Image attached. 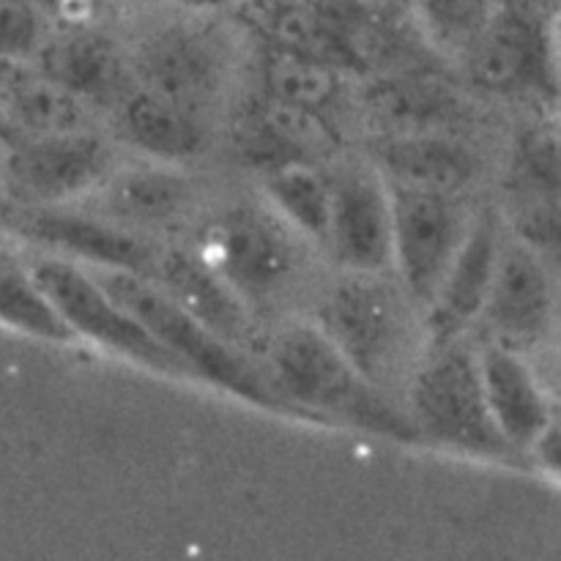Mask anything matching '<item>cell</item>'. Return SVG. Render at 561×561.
<instances>
[{"label": "cell", "instance_id": "1", "mask_svg": "<svg viewBox=\"0 0 561 561\" xmlns=\"http://www.w3.org/2000/svg\"><path fill=\"white\" fill-rule=\"evenodd\" d=\"M261 376L285 411L370 436L420 444L405 411L367 381L316 323H290L263 343Z\"/></svg>", "mask_w": 561, "mask_h": 561}, {"label": "cell", "instance_id": "2", "mask_svg": "<svg viewBox=\"0 0 561 561\" xmlns=\"http://www.w3.org/2000/svg\"><path fill=\"white\" fill-rule=\"evenodd\" d=\"M403 411L420 444L488 460L513 455L488 411L477 351L463 337L433 343L411 367Z\"/></svg>", "mask_w": 561, "mask_h": 561}, {"label": "cell", "instance_id": "3", "mask_svg": "<svg viewBox=\"0 0 561 561\" xmlns=\"http://www.w3.org/2000/svg\"><path fill=\"white\" fill-rule=\"evenodd\" d=\"M414 310V301L389 283L387 272H348L321 301L316 327L367 381L387 392L411 373Z\"/></svg>", "mask_w": 561, "mask_h": 561}, {"label": "cell", "instance_id": "4", "mask_svg": "<svg viewBox=\"0 0 561 561\" xmlns=\"http://www.w3.org/2000/svg\"><path fill=\"white\" fill-rule=\"evenodd\" d=\"M93 277L126 312H131L148 329L157 343H162L181 362L186 376L214 383L217 389H225L261 409L285 411L283 403L268 392L261 370L247 359L244 351L225 343L206 323L175 305L146 274L96 268Z\"/></svg>", "mask_w": 561, "mask_h": 561}, {"label": "cell", "instance_id": "5", "mask_svg": "<svg viewBox=\"0 0 561 561\" xmlns=\"http://www.w3.org/2000/svg\"><path fill=\"white\" fill-rule=\"evenodd\" d=\"M192 252L203 257L252 312L283 299L301 266L290 225L255 206H230L206 219Z\"/></svg>", "mask_w": 561, "mask_h": 561}, {"label": "cell", "instance_id": "6", "mask_svg": "<svg viewBox=\"0 0 561 561\" xmlns=\"http://www.w3.org/2000/svg\"><path fill=\"white\" fill-rule=\"evenodd\" d=\"M469 80L496 96L557 102V11L540 0H496L480 36L466 49Z\"/></svg>", "mask_w": 561, "mask_h": 561}, {"label": "cell", "instance_id": "7", "mask_svg": "<svg viewBox=\"0 0 561 561\" xmlns=\"http://www.w3.org/2000/svg\"><path fill=\"white\" fill-rule=\"evenodd\" d=\"M27 266H31L42 296L69 329L71 337L88 340V343L99 345L121 359L135 362L137 367H146V370L190 378L181 362L102 288L93 272L82 268L80 263L55 255L36 257Z\"/></svg>", "mask_w": 561, "mask_h": 561}, {"label": "cell", "instance_id": "8", "mask_svg": "<svg viewBox=\"0 0 561 561\" xmlns=\"http://www.w3.org/2000/svg\"><path fill=\"white\" fill-rule=\"evenodd\" d=\"M113 170V151L88 129L20 137L0 157V184L20 206H60L96 190Z\"/></svg>", "mask_w": 561, "mask_h": 561}, {"label": "cell", "instance_id": "9", "mask_svg": "<svg viewBox=\"0 0 561 561\" xmlns=\"http://www.w3.org/2000/svg\"><path fill=\"white\" fill-rule=\"evenodd\" d=\"M389 186L392 266L416 310H427L466 233L455 195Z\"/></svg>", "mask_w": 561, "mask_h": 561}, {"label": "cell", "instance_id": "10", "mask_svg": "<svg viewBox=\"0 0 561 561\" xmlns=\"http://www.w3.org/2000/svg\"><path fill=\"white\" fill-rule=\"evenodd\" d=\"M477 323L491 337L488 343L518 354L537 348L553 323V283L546 255L520 239L499 241L491 288Z\"/></svg>", "mask_w": 561, "mask_h": 561}, {"label": "cell", "instance_id": "11", "mask_svg": "<svg viewBox=\"0 0 561 561\" xmlns=\"http://www.w3.org/2000/svg\"><path fill=\"white\" fill-rule=\"evenodd\" d=\"M137 85L206 121L225 85V49L211 31L168 25L142 38L131 58Z\"/></svg>", "mask_w": 561, "mask_h": 561}, {"label": "cell", "instance_id": "12", "mask_svg": "<svg viewBox=\"0 0 561 561\" xmlns=\"http://www.w3.org/2000/svg\"><path fill=\"white\" fill-rule=\"evenodd\" d=\"M329 181L332 203L323 247L345 272L392 268V208L383 175L367 164H345Z\"/></svg>", "mask_w": 561, "mask_h": 561}, {"label": "cell", "instance_id": "13", "mask_svg": "<svg viewBox=\"0 0 561 561\" xmlns=\"http://www.w3.org/2000/svg\"><path fill=\"white\" fill-rule=\"evenodd\" d=\"M11 228L64 261L146 277L159 252L146 239L124 230V225L88 214L60 211L58 206H22V211L11 217Z\"/></svg>", "mask_w": 561, "mask_h": 561}, {"label": "cell", "instance_id": "14", "mask_svg": "<svg viewBox=\"0 0 561 561\" xmlns=\"http://www.w3.org/2000/svg\"><path fill=\"white\" fill-rule=\"evenodd\" d=\"M559 186L557 126H529L515 142L507 195L515 217V239L540 255H553L559 247Z\"/></svg>", "mask_w": 561, "mask_h": 561}, {"label": "cell", "instance_id": "15", "mask_svg": "<svg viewBox=\"0 0 561 561\" xmlns=\"http://www.w3.org/2000/svg\"><path fill=\"white\" fill-rule=\"evenodd\" d=\"M499 241H502L499 222L491 211H482L474 222L466 225V233L449 261L447 274L425 310L427 334L433 343L463 337L480 321L493 266H496Z\"/></svg>", "mask_w": 561, "mask_h": 561}, {"label": "cell", "instance_id": "16", "mask_svg": "<svg viewBox=\"0 0 561 561\" xmlns=\"http://www.w3.org/2000/svg\"><path fill=\"white\" fill-rule=\"evenodd\" d=\"M38 71L75 93L88 107L113 110L135 85L131 66L115 42L91 25H69L64 33L44 38L36 49Z\"/></svg>", "mask_w": 561, "mask_h": 561}, {"label": "cell", "instance_id": "17", "mask_svg": "<svg viewBox=\"0 0 561 561\" xmlns=\"http://www.w3.org/2000/svg\"><path fill=\"white\" fill-rule=\"evenodd\" d=\"M477 365L493 425L513 453H531L537 442L557 425L546 389L524 362V354L504 345H482L477 351Z\"/></svg>", "mask_w": 561, "mask_h": 561}, {"label": "cell", "instance_id": "18", "mask_svg": "<svg viewBox=\"0 0 561 561\" xmlns=\"http://www.w3.org/2000/svg\"><path fill=\"white\" fill-rule=\"evenodd\" d=\"M148 279L225 343L241 351L255 343V312L192 250H159Z\"/></svg>", "mask_w": 561, "mask_h": 561}, {"label": "cell", "instance_id": "19", "mask_svg": "<svg viewBox=\"0 0 561 561\" xmlns=\"http://www.w3.org/2000/svg\"><path fill=\"white\" fill-rule=\"evenodd\" d=\"M239 146L257 168L279 162H327L340 151V131L321 110L299 107L263 93L241 121Z\"/></svg>", "mask_w": 561, "mask_h": 561}, {"label": "cell", "instance_id": "20", "mask_svg": "<svg viewBox=\"0 0 561 561\" xmlns=\"http://www.w3.org/2000/svg\"><path fill=\"white\" fill-rule=\"evenodd\" d=\"M362 107L381 135L444 131L463 115L458 93L431 66L378 77L362 93Z\"/></svg>", "mask_w": 561, "mask_h": 561}, {"label": "cell", "instance_id": "21", "mask_svg": "<svg viewBox=\"0 0 561 561\" xmlns=\"http://www.w3.org/2000/svg\"><path fill=\"white\" fill-rule=\"evenodd\" d=\"M373 162L387 184L438 195L463 192L480 170L474 153L442 131L383 135L373 148Z\"/></svg>", "mask_w": 561, "mask_h": 561}, {"label": "cell", "instance_id": "22", "mask_svg": "<svg viewBox=\"0 0 561 561\" xmlns=\"http://www.w3.org/2000/svg\"><path fill=\"white\" fill-rule=\"evenodd\" d=\"M113 115L121 140L153 159L190 162L206 151L203 118L137 82L121 96Z\"/></svg>", "mask_w": 561, "mask_h": 561}, {"label": "cell", "instance_id": "23", "mask_svg": "<svg viewBox=\"0 0 561 561\" xmlns=\"http://www.w3.org/2000/svg\"><path fill=\"white\" fill-rule=\"evenodd\" d=\"M88 104L42 71L14 69L0 82V129L16 137H47L88 129Z\"/></svg>", "mask_w": 561, "mask_h": 561}, {"label": "cell", "instance_id": "24", "mask_svg": "<svg viewBox=\"0 0 561 561\" xmlns=\"http://www.w3.org/2000/svg\"><path fill=\"white\" fill-rule=\"evenodd\" d=\"M99 206L118 225H168L192 206V184L173 170L131 168L113 173L96 186Z\"/></svg>", "mask_w": 561, "mask_h": 561}, {"label": "cell", "instance_id": "25", "mask_svg": "<svg viewBox=\"0 0 561 561\" xmlns=\"http://www.w3.org/2000/svg\"><path fill=\"white\" fill-rule=\"evenodd\" d=\"M239 16L266 47L290 49L327 60L337 69H348L343 44L332 22L312 0H236Z\"/></svg>", "mask_w": 561, "mask_h": 561}, {"label": "cell", "instance_id": "26", "mask_svg": "<svg viewBox=\"0 0 561 561\" xmlns=\"http://www.w3.org/2000/svg\"><path fill=\"white\" fill-rule=\"evenodd\" d=\"M263 190L279 217L307 239L323 244L329 228L332 181L316 162H279L263 170Z\"/></svg>", "mask_w": 561, "mask_h": 561}, {"label": "cell", "instance_id": "27", "mask_svg": "<svg viewBox=\"0 0 561 561\" xmlns=\"http://www.w3.org/2000/svg\"><path fill=\"white\" fill-rule=\"evenodd\" d=\"M263 93L310 110H327L343 91V69L310 55L266 47L263 55Z\"/></svg>", "mask_w": 561, "mask_h": 561}, {"label": "cell", "instance_id": "28", "mask_svg": "<svg viewBox=\"0 0 561 561\" xmlns=\"http://www.w3.org/2000/svg\"><path fill=\"white\" fill-rule=\"evenodd\" d=\"M0 323L47 343L75 340L38 290L31 266L3 247H0Z\"/></svg>", "mask_w": 561, "mask_h": 561}, {"label": "cell", "instance_id": "29", "mask_svg": "<svg viewBox=\"0 0 561 561\" xmlns=\"http://www.w3.org/2000/svg\"><path fill=\"white\" fill-rule=\"evenodd\" d=\"M411 14L442 47L466 53L491 16L496 0H409Z\"/></svg>", "mask_w": 561, "mask_h": 561}, {"label": "cell", "instance_id": "30", "mask_svg": "<svg viewBox=\"0 0 561 561\" xmlns=\"http://www.w3.org/2000/svg\"><path fill=\"white\" fill-rule=\"evenodd\" d=\"M42 42V11L25 0H0V58H31Z\"/></svg>", "mask_w": 561, "mask_h": 561}, {"label": "cell", "instance_id": "31", "mask_svg": "<svg viewBox=\"0 0 561 561\" xmlns=\"http://www.w3.org/2000/svg\"><path fill=\"white\" fill-rule=\"evenodd\" d=\"M173 3H179L181 9H190V11H217V9H225V5H230L233 0H173Z\"/></svg>", "mask_w": 561, "mask_h": 561}, {"label": "cell", "instance_id": "32", "mask_svg": "<svg viewBox=\"0 0 561 561\" xmlns=\"http://www.w3.org/2000/svg\"><path fill=\"white\" fill-rule=\"evenodd\" d=\"M25 3H31V5H36L38 11H58L60 9V3H64V0H25Z\"/></svg>", "mask_w": 561, "mask_h": 561}, {"label": "cell", "instance_id": "33", "mask_svg": "<svg viewBox=\"0 0 561 561\" xmlns=\"http://www.w3.org/2000/svg\"><path fill=\"white\" fill-rule=\"evenodd\" d=\"M11 69H14V60H5V58H0V82L5 80V75H9Z\"/></svg>", "mask_w": 561, "mask_h": 561}, {"label": "cell", "instance_id": "34", "mask_svg": "<svg viewBox=\"0 0 561 561\" xmlns=\"http://www.w3.org/2000/svg\"><path fill=\"white\" fill-rule=\"evenodd\" d=\"M540 3H542V5H548V9H551V11H557V3H559V0H540Z\"/></svg>", "mask_w": 561, "mask_h": 561}]
</instances>
